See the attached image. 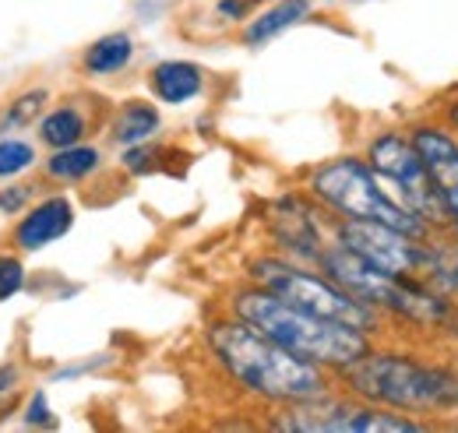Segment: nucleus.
I'll return each mask as SVG.
<instances>
[{"instance_id": "f257e3e1", "label": "nucleus", "mask_w": 458, "mask_h": 433, "mask_svg": "<svg viewBox=\"0 0 458 433\" xmlns=\"http://www.w3.org/2000/svg\"><path fill=\"white\" fill-rule=\"evenodd\" d=\"M205 342L216 363L226 370V378L240 384L247 395H258L276 405L328 395L325 367L300 360L296 352L283 349L279 342H272L268 335H261L258 327H250L233 314L226 321H212L205 331Z\"/></svg>"}, {"instance_id": "f03ea898", "label": "nucleus", "mask_w": 458, "mask_h": 433, "mask_svg": "<svg viewBox=\"0 0 458 433\" xmlns=\"http://www.w3.org/2000/svg\"><path fill=\"white\" fill-rule=\"evenodd\" d=\"M229 314L247 321L250 327H258L261 335H268L272 342H279L289 352H296L300 360H310V363H318L325 370H335V374L349 363H356L370 349L367 331L318 318V314H307V310L279 300L276 293H268L254 282L247 289L233 293Z\"/></svg>"}, {"instance_id": "7ed1b4c3", "label": "nucleus", "mask_w": 458, "mask_h": 433, "mask_svg": "<svg viewBox=\"0 0 458 433\" xmlns=\"http://www.w3.org/2000/svg\"><path fill=\"white\" fill-rule=\"evenodd\" d=\"M345 391L395 412H452L458 409V363H423L412 352L367 349L339 370Z\"/></svg>"}, {"instance_id": "20e7f679", "label": "nucleus", "mask_w": 458, "mask_h": 433, "mask_svg": "<svg viewBox=\"0 0 458 433\" xmlns=\"http://www.w3.org/2000/svg\"><path fill=\"white\" fill-rule=\"evenodd\" d=\"M307 194L325 212H332L339 218L381 222V225L402 229V233H409L416 240H434V229L374 173V166L367 159L339 156L332 163H321L307 180Z\"/></svg>"}, {"instance_id": "39448f33", "label": "nucleus", "mask_w": 458, "mask_h": 433, "mask_svg": "<svg viewBox=\"0 0 458 433\" xmlns=\"http://www.w3.org/2000/svg\"><path fill=\"white\" fill-rule=\"evenodd\" d=\"M318 268L325 271L335 285H343L349 296L370 303L381 314L402 318L409 325L420 327H445V321L452 318V303L445 300V293L420 285V282H402L388 271L374 268L367 258H360L356 250H349L345 243H325Z\"/></svg>"}, {"instance_id": "423d86ee", "label": "nucleus", "mask_w": 458, "mask_h": 433, "mask_svg": "<svg viewBox=\"0 0 458 433\" xmlns=\"http://www.w3.org/2000/svg\"><path fill=\"white\" fill-rule=\"evenodd\" d=\"M247 275H250L254 285L276 293L279 300H286V303L307 310V314H318V318H328V321H339V325L360 327L367 335H374L381 327V310H374L370 303L349 296L343 285H335L325 271L318 275V271L303 268L300 261L265 254V258H254L247 265Z\"/></svg>"}, {"instance_id": "0eeeda50", "label": "nucleus", "mask_w": 458, "mask_h": 433, "mask_svg": "<svg viewBox=\"0 0 458 433\" xmlns=\"http://www.w3.org/2000/svg\"><path fill=\"white\" fill-rule=\"evenodd\" d=\"M335 240L367 258L374 268L388 271L402 282H420L437 293L441 285V250L434 240H416L402 229L381 225V222H363V218H339L335 222Z\"/></svg>"}, {"instance_id": "6e6552de", "label": "nucleus", "mask_w": 458, "mask_h": 433, "mask_svg": "<svg viewBox=\"0 0 458 433\" xmlns=\"http://www.w3.org/2000/svg\"><path fill=\"white\" fill-rule=\"evenodd\" d=\"M272 430L286 433H420L427 423L409 420L395 409L370 405L363 398L318 395L307 402H289L279 416H272Z\"/></svg>"}, {"instance_id": "1a4fd4ad", "label": "nucleus", "mask_w": 458, "mask_h": 433, "mask_svg": "<svg viewBox=\"0 0 458 433\" xmlns=\"http://www.w3.org/2000/svg\"><path fill=\"white\" fill-rule=\"evenodd\" d=\"M367 163L374 166V173H377L434 233L448 225V212H445V205H441V198H437L434 176H430V169H427L420 149L412 145L409 134L381 131V134L367 145Z\"/></svg>"}, {"instance_id": "9d476101", "label": "nucleus", "mask_w": 458, "mask_h": 433, "mask_svg": "<svg viewBox=\"0 0 458 433\" xmlns=\"http://www.w3.org/2000/svg\"><path fill=\"white\" fill-rule=\"evenodd\" d=\"M409 138L434 176L437 198L448 212V225L458 233V134L445 123H416Z\"/></svg>"}, {"instance_id": "9b49d317", "label": "nucleus", "mask_w": 458, "mask_h": 433, "mask_svg": "<svg viewBox=\"0 0 458 433\" xmlns=\"http://www.w3.org/2000/svg\"><path fill=\"white\" fill-rule=\"evenodd\" d=\"M272 233L279 240V247L293 254V261H314L325 250V236H321V222L318 212L307 205V198L286 194L272 205Z\"/></svg>"}, {"instance_id": "f8f14e48", "label": "nucleus", "mask_w": 458, "mask_h": 433, "mask_svg": "<svg viewBox=\"0 0 458 433\" xmlns=\"http://www.w3.org/2000/svg\"><path fill=\"white\" fill-rule=\"evenodd\" d=\"M71 225H74V205H71V198L54 194V198H43L39 205H32L25 216L18 218L14 243L32 254V250H43V247L64 240L71 233Z\"/></svg>"}, {"instance_id": "ddd939ff", "label": "nucleus", "mask_w": 458, "mask_h": 433, "mask_svg": "<svg viewBox=\"0 0 458 433\" xmlns=\"http://www.w3.org/2000/svg\"><path fill=\"white\" fill-rule=\"evenodd\" d=\"M148 89L163 106H187L205 92V71L191 60H163L152 67Z\"/></svg>"}, {"instance_id": "4468645a", "label": "nucleus", "mask_w": 458, "mask_h": 433, "mask_svg": "<svg viewBox=\"0 0 458 433\" xmlns=\"http://www.w3.org/2000/svg\"><path fill=\"white\" fill-rule=\"evenodd\" d=\"M310 14V0H276L272 7H265L261 14H254L243 29V43L247 47H265L268 39L283 36L286 29L300 25Z\"/></svg>"}, {"instance_id": "2eb2a0df", "label": "nucleus", "mask_w": 458, "mask_h": 433, "mask_svg": "<svg viewBox=\"0 0 458 433\" xmlns=\"http://www.w3.org/2000/svg\"><path fill=\"white\" fill-rule=\"evenodd\" d=\"M159 127H163V116H159V106H156V103L127 99L123 106L116 109L114 123H110V138H114L120 149H127V145L152 141Z\"/></svg>"}, {"instance_id": "dca6fc26", "label": "nucleus", "mask_w": 458, "mask_h": 433, "mask_svg": "<svg viewBox=\"0 0 458 433\" xmlns=\"http://www.w3.org/2000/svg\"><path fill=\"white\" fill-rule=\"evenodd\" d=\"M131 60H134V39L127 32H110V36H99L85 50L81 67L89 78H110V74H120Z\"/></svg>"}, {"instance_id": "f3484780", "label": "nucleus", "mask_w": 458, "mask_h": 433, "mask_svg": "<svg viewBox=\"0 0 458 433\" xmlns=\"http://www.w3.org/2000/svg\"><path fill=\"white\" fill-rule=\"evenodd\" d=\"M103 166V152L96 145H67V149H57L50 159H47V176L57 180V183H81L89 180L92 173H99Z\"/></svg>"}, {"instance_id": "a211bd4d", "label": "nucleus", "mask_w": 458, "mask_h": 433, "mask_svg": "<svg viewBox=\"0 0 458 433\" xmlns=\"http://www.w3.org/2000/svg\"><path fill=\"white\" fill-rule=\"evenodd\" d=\"M85 134H89V116L81 113V106H57L39 120V141L54 152L85 141Z\"/></svg>"}, {"instance_id": "6ab92c4d", "label": "nucleus", "mask_w": 458, "mask_h": 433, "mask_svg": "<svg viewBox=\"0 0 458 433\" xmlns=\"http://www.w3.org/2000/svg\"><path fill=\"white\" fill-rule=\"evenodd\" d=\"M36 166V145L25 138H0V180H14L18 173Z\"/></svg>"}, {"instance_id": "aec40b11", "label": "nucleus", "mask_w": 458, "mask_h": 433, "mask_svg": "<svg viewBox=\"0 0 458 433\" xmlns=\"http://www.w3.org/2000/svg\"><path fill=\"white\" fill-rule=\"evenodd\" d=\"M47 106V89H32V92H25V96H18L7 113H4V127H25V123H36L39 120V113Z\"/></svg>"}, {"instance_id": "412c9836", "label": "nucleus", "mask_w": 458, "mask_h": 433, "mask_svg": "<svg viewBox=\"0 0 458 433\" xmlns=\"http://www.w3.org/2000/svg\"><path fill=\"white\" fill-rule=\"evenodd\" d=\"M25 289V265L14 254H0V303L14 300Z\"/></svg>"}, {"instance_id": "4be33fe9", "label": "nucleus", "mask_w": 458, "mask_h": 433, "mask_svg": "<svg viewBox=\"0 0 458 433\" xmlns=\"http://www.w3.org/2000/svg\"><path fill=\"white\" fill-rule=\"evenodd\" d=\"M29 201H32V187L29 183L0 187V216H21Z\"/></svg>"}, {"instance_id": "5701e85b", "label": "nucleus", "mask_w": 458, "mask_h": 433, "mask_svg": "<svg viewBox=\"0 0 458 433\" xmlns=\"http://www.w3.org/2000/svg\"><path fill=\"white\" fill-rule=\"evenodd\" d=\"M156 159H159V149H152L148 141L123 149V166H127L131 173H148V169H156Z\"/></svg>"}, {"instance_id": "b1692460", "label": "nucleus", "mask_w": 458, "mask_h": 433, "mask_svg": "<svg viewBox=\"0 0 458 433\" xmlns=\"http://www.w3.org/2000/svg\"><path fill=\"white\" fill-rule=\"evenodd\" d=\"M25 423H29V427H54V412H50V405H47V395H43V391H36V395H32L29 412H25Z\"/></svg>"}, {"instance_id": "393cba45", "label": "nucleus", "mask_w": 458, "mask_h": 433, "mask_svg": "<svg viewBox=\"0 0 458 433\" xmlns=\"http://www.w3.org/2000/svg\"><path fill=\"white\" fill-rule=\"evenodd\" d=\"M441 250V285L458 293V247H437Z\"/></svg>"}, {"instance_id": "a878e982", "label": "nucleus", "mask_w": 458, "mask_h": 433, "mask_svg": "<svg viewBox=\"0 0 458 433\" xmlns=\"http://www.w3.org/2000/svg\"><path fill=\"white\" fill-rule=\"evenodd\" d=\"M254 4L258 0H219V14L229 18V21H243V18H250Z\"/></svg>"}, {"instance_id": "bb28decb", "label": "nucleus", "mask_w": 458, "mask_h": 433, "mask_svg": "<svg viewBox=\"0 0 458 433\" xmlns=\"http://www.w3.org/2000/svg\"><path fill=\"white\" fill-rule=\"evenodd\" d=\"M14 384H18V367H11V363H7V367H0V398H4V395H11V391H14Z\"/></svg>"}, {"instance_id": "cd10ccee", "label": "nucleus", "mask_w": 458, "mask_h": 433, "mask_svg": "<svg viewBox=\"0 0 458 433\" xmlns=\"http://www.w3.org/2000/svg\"><path fill=\"white\" fill-rule=\"evenodd\" d=\"M445 120H448V127L458 134V99H452V103L445 106Z\"/></svg>"}, {"instance_id": "c85d7f7f", "label": "nucleus", "mask_w": 458, "mask_h": 433, "mask_svg": "<svg viewBox=\"0 0 458 433\" xmlns=\"http://www.w3.org/2000/svg\"><path fill=\"white\" fill-rule=\"evenodd\" d=\"M445 331H448V335H452V338L458 342V310H452V318L445 321Z\"/></svg>"}, {"instance_id": "c756f323", "label": "nucleus", "mask_w": 458, "mask_h": 433, "mask_svg": "<svg viewBox=\"0 0 458 433\" xmlns=\"http://www.w3.org/2000/svg\"><path fill=\"white\" fill-rule=\"evenodd\" d=\"M328 4H332V0H328Z\"/></svg>"}]
</instances>
